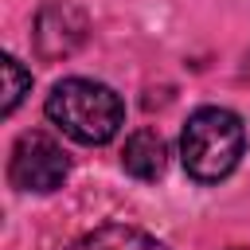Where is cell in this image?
<instances>
[{"label": "cell", "instance_id": "277c9868", "mask_svg": "<svg viewBox=\"0 0 250 250\" xmlns=\"http://www.w3.org/2000/svg\"><path fill=\"white\" fill-rule=\"evenodd\" d=\"M86 39V16L70 4H47L35 16V47L43 59L70 55Z\"/></svg>", "mask_w": 250, "mask_h": 250}, {"label": "cell", "instance_id": "6da1fadb", "mask_svg": "<svg viewBox=\"0 0 250 250\" xmlns=\"http://www.w3.org/2000/svg\"><path fill=\"white\" fill-rule=\"evenodd\" d=\"M47 117L78 145H105L117 137L121 121H125V105L121 98L94 78H62L51 86L47 102H43Z\"/></svg>", "mask_w": 250, "mask_h": 250}, {"label": "cell", "instance_id": "5b68a950", "mask_svg": "<svg viewBox=\"0 0 250 250\" xmlns=\"http://www.w3.org/2000/svg\"><path fill=\"white\" fill-rule=\"evenodd\" d=\"M121 164L129 176L137 180H156L164 176V164H168V145L156 129H137L125 137V148H121Z\"/></svg>", "mask_w": 250, "mask_h": 250}, {"label": "cell", "instance_id": "8992f818", "mask_svg": "<svg viewBox=\"0 0 250 250\" xmlns=\"http://www.w3.org/2000/svg\"><path fill=\"white\" fill-rule=\"evenodd\" d=\"M70 250H168V246H164V242H156L152 234L137 230V227L109 223V227H98V230L82 234Z\"/></svg>", "mask_w": 250, "mask_h": 250}, {"label": "cell", "instance_id": "7a4b0ae2", "mask_svg": "<svg viewBox=\"0 0 250 250\" xmlns=\"http://www.w3.org/2000/svg\"><path fill=\"white\" fill-rule=\"evenodd\" d=\"M246 148V129L242 117L223 109V105H203L188 117L180 133V160L191 180L199 184H219L227 180Z\"/></svg>", "mask_w": 250, "mask_h": 250}, {"label": "cell", "instance_id": "ba28073f", "mask_svg": "<svg viewBox=\"0 0 250 250\" xmlns=\"http://www.w3.org/2000/svg\"><path fill=\"white\" fill-rule=\"evenodd\" d=\"M234 250H242V246H234Z\"/></svg>", "mask_w": 250, "mask_h": 250}, {"label": "cell", "instance_id": "3957f363", "mask_svg": "<svg viewBox=\"0 0 250 250\" xmlns=\"http://www.w3.org/2000/svg\"><path fill=\"white\" fill-rule=\"evenodd\" d=\"M70 172V160L62 152V145L47 133H23L16 145H12V156H8V180L20 188V191H55L62 188Z\"/></svg>", "mask_w": 250, "mask_h": 250}, {"label": "cell", "instance_id": "52a82bcc", "mask_svg": "<svg viewBox=\"0 0 250 250\" xmlns=\"http://www.w3.org/2000/svg\"><path fill=\"white\" fill-rule=\"evenodd\" d=\"M0 70H4V117H8V113H16V105L31 90V74L23 70V62L16 55H4V66Z\"/></svg>", "mask_w": 250, "mask_h": 250}]
</instances>
